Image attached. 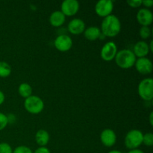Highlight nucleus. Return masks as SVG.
Returning a JSON list of instances; mask_svg holds the SVG:
<instances>
[{
  "mask_svg": "<svg viewBox=\"0 0 153 153\" xmlns=\"http://www.w3.org/2000/svg\"><path fill=\"white\" fill-rule=\"evenodd\" d=\"M101 30L103 34L107 37H115L121 30L120 21L115 15H109L103 19L101 25Z\"/></svg>",
  "mask_w": 153,
  "mask_h": 153,
  "instance_id": "1",
  "label": "nucleus"
},
{
  "mask_svg": "<svg viewBox=\"0 0 153 153\" xmlns=\"http://www.w3.org/2000/svg\"><path fill=\"white\" fill-rule=\"evenodd\" d=\"M114 59L118 67L123 69H128L132 67L137 60L132 51L129 49H123L118 52Z\"/></svg>",
  "mask_w": 153,
  "mask_h": 153,
  "instance_id": "2",
  "label": "nucleus"
},
{
  "mask_svg": "<svg viewBox=\"0 0 153 153\" xmlns=\"http://www.w3.org/2000/svg\"><path fill=\"white\" fill-rule=\"evenodd\" d=\"M143 133L137 129L131 130L125 137V145L128 149H135L143 143Z\"/></svg>",
  "mask_w": 153,
  "mask_h": 153,
  "instance_id": "3",
  "label": "nucleus"
},
{
  "mask_svg": "<svg viewBox=\"0 0 153 153\" xmlns=\"http://www.w3.org/2000/svg\"><path fill=\"white\" fill-rule=\"evenodd\" d=\"M24 106L28 112L34 114H37L43 111L44 108V103L40 97L37 96H31L25 99Z\"/></svg>",
  "mask_w": 153,
  "mask_h": 153,
  "instance_id": "4",
  "label": "nucleus"
},
{
  "mask_svg": "<svg viewBox=\"0 0 153 153\" xmlns=\"http://www.w3.org/2000/svg\"><path fill=\"white\" fill-rule=\"evenodd\" d=\"M138 94L143 100L151 101L153 98V80L146 79L140 82L138 85Z\"/></svg>",
  "mask_w": 153,
  "mask_h": 153,
  "instance_id": "5",
  "label": "nucleus"
},
{
  "mask_svg": "<svg viewBox=\"0 0 153 153\" xmlns=\"http://www.w3.org/2000/svg\"><path fill=\"white\" fill-rule=\"evenodd\" d=\"M114 9L113 1L110 0H101L97 3L95 11L97 15L102 17H106L111 13Z\"/></svg>",
  "mask_w": 153,
  "mask_h": 153,
  "instance_id": "6",
  "label": "nucleus"
},
{
  "mask_svg": "<svg viewBox=\"0 0 153 153\" xmlns=\"http://www.w3.org/2000/svg\"><path fill=\"white\" fill-rule=\"evenodd\" d=\"M117 53V47L114 42L105 43L102 48L101 57L104 61H111L114 59Z\"/></svg>",
  "mask_w": 153,
  "mask_h": 153,
  "instance_id": "7",
  "label": "nucleus"
},
{
  "mask_svg": "<svg viewBox=\"0 0 153 153\" xmlns=\"http://www.w3.org/2000/svg\"><path fill=\"white\" fill-rule=\"evenodd\" d=\"M79 3L76 0H65L61 4V12L64 16H73L79 11Z\"/></svg>",
  "mask_w": 153,
  "mask_h": 153,
  "instance_id": "8",
  "label": "nucleus"
},
{
  "mask_svg": "<svg viewBox=\"0 0 153 153\" xmlns=\"http://www.w3.org/2000/svg\"><path fill=\"white\" fill-rule=\"evenodd\" d=\"M55 46L61 52H67L71 49L73 46V40L67 35H60L55 40Z\"/></svg>",
  "mask_w": 153,
  "mask_h": 153,
  "instance_id": "9",
  "label": "nucleus"
},
{
  "mask_svg": "<svg viewBox=\"0 0 153 153\" xmlns=\"http://www.w3.org/2000/svg\"><path fill=\"white\" fill-rule=\"evenodd\" d=\"M136 70L143 75L151 73L152 71V63L149 59L146 58H140L135 61Z\"/></svg>",
  "mask_w": 153,
  "mask_h": 153,
  "instance_id": "10",
  "label": "nucleus"
},
{
  "mask_svg": "<svg viewBox=\"0 0 153 153\" xmlns=\"http://www.w3.org/2000/svg\"><path fill=\"white\" fill-rule=\"evenodd\" d=\"M100 139L103 145L107 147H111V146H113L116 143L117 136L113 130L108 128L102 131Z\"/></svg>",
  "mask_w": 153,
  "mask_h": 153,
  "instance_id": "11",
  "label": "nucleus"
},
{
  "mask_svg": "<svg viewBox=\"0 0 153 153\" xmlns=\"http://www.w3.org/2000/svg\"><path fill=\"white\" fill-rule=\"evenodd\" d=\"M137 19L142 26H149L153 20L152 13L146 8H142L137 12Z\"/></svg>",
  "mask_w": 153,
  "mask_h": 153,
  "instance_id": "12",
  "label": "nucleus"
},
{
  "mask_svg": "<svg viewBox=\"0 0 153 153\" xmlns=\"http://www.w3.org/2000/svg\"><path fill=\"white\" fill-rule=\"evenodd\" d=\"M68 30L73 34H80L85 30V24L80 19H73L68 25Z\"/></svg>",
  "mask_w": 153,
  "mask_h": 153,
  "instance_id": "13",
  "label": "nucleus"
},
{
  "mask_svg": "<svg viewBox=\"0 0 153 153\" xmlns=\"http://www.w3.org/2000/svg\"><path fill=\"white\" fill-rule=\"evenodd\" d=\"M149 45L144 41H139L134 45V51L133 53L135 56L139 57V58H145V56L149 54Z\"/></svg>",
  "mask_w": 153,
  "mask_h": 153,
  "instance_id": "14",
  "label": "nucleus"
},
{
  "mask_svg": "<svg viewBox=\"0 0 153 153\" xmlns=\"http://www.w3.org/2000/svg\"><path fill=\"white\" fill-rule=\"evenodd\" d=\"M49 22L50 24L54 27H59L64 24L65 22V16L63 14L61 11L53 12L49 17Z\"/></svg>",
  "mask_w": 153,
  "mask_h": 153,
  "instance_id": "15",
  "label": "nucleus"
},
{
  "mask_svg": "<svg viewBox=\"0 0 153 153\" xmlns=\"http://www.w3.org/2000/svg\"><path fill=\"white\" fill-rule=\"evenodd\" d=\"M101 31L98 27L91 26L85 30V37L91 41H94L100 37Z\"/></svg>",
  "mask_w": 153,
  "mask_h": 153,
  "instance_id": "16",
  "label": "nucleus"
},
{
  "mask_svg": "<svg viewBox=\"0 0 153 153\" xmlns=\"http://www.w3.org/2000/svg\"><path fill=\"white\" fill-rule=\"evenodd\" d=\"M35 140L37 144L40 145L41 147H43V146L47 144L49 140V133L46 130H39L35 135Z\"/></svg>",
  "mask_w": 153,
  "mask_h": 153,
  "instance_id": "17",
  "label": "nucleus"
},
{
  "mask_svg": "<svg viewBox=\"0 0 153 153\" xmlns=\"http://www.w3.org/2000/svg\"><path fill=\"white\" fill-rule=\"evenodd\" d=\"M19 94L21 97L26 99L31 96V94H32V88L27 83L21 84L19 87Z\"/></svg>",
  "mask_w": 153,
  "mask_h": 153,
  "instance_id": "18",
  "label": "nucleus"
},
{
  "mask_svg": "<svg viewBox=\"0 0 153 153\" xmlns=\"http://www.w3.org/2000/svg\"><path fill=\"white\" fill-rule=\"evenodd\" d=\"M11 73V68L7 63L0 61V77L5 78L10 76Z\"/></svg>",
  "mask_w": 153,
  "mask_h": 153,
  "instance_id": "19",
  "label": "nucleus"
},
{
  "mask_svg": "<svg viewBox=\"0 0 153 153\" xmlns=\"http://www.w3.org/2000/svg\"><path fill=\"white\" fill-rule=\"evenodd\" d=\"M147 146H152L153 145V134L152 133H147L143 136V143Z\"/></svg>",
  "mask_w": 153,
  "mask_h": 153,
  "instance_id": "20",
  "label": "nucleus"
},
{
  "mask_svg": "<svg viewBox=\"0 0 153 153\" xmlns=\"http://www.w3.org/2000/svg\"><path fill=\"white\" fill-rule=\"evenodd\" d=\"M151 31L148 26H142L140 29V36L143 39H147L150 37Z\"/></svg>",
  "mask_w": 153,
  "mask_h": 153,
  "instance_id": "21",
  "label": "nucleus"
},
{
  "mask_svg": "<svg viewBox=\"0 0 153 153\" xmlns=\"http://www.w3.org/2000/svg\"><path fill=\"white\" fill-rule=\"evenodd\" d=\"M0 153H13L11 146L7 143H0Z\"/></svg>",
  "mask_w": 153,
  "mask_h": 153,
  "instance_id": "22",
  "label": "nucleus"
},
{
  "mask_svg": "<svg viewBox=\"0 0 153 153\" xmlns=\"http://www.w3.org/2000/svg\"><path fill=\"white\" fill-rule=\"evenodd\" d=\"M7 123H8V119L7 116L4 114L0 113V131L5 128L6 126L7 125Z\"/></svg>",
  "mask_w": 153,
  "mask_h": 153,
  "instance_id": "23",
  "label": "nucleus"
},
{
  "mask_svg": "<svg viewBox=\"0 0 153 153\" xmlns=\"http://www.w3.org/2000/svg\"><path fill=\"white\" fill-rule=\"evenodd\" d=\"M13 153H33L32 151L28 147L25 146H20L16 147Z\"/></svg>",
  "mask_w": 153,
  "mask_h": 153,
  "instance_id": "24",
  "label": "nucleus"
},
{
  "mask_svg": "<svg viewBox=\"0 0 153 153\" xmlns=\"http://www.w3.org/2000/svg\"><path fill=\"white\" fill-rule=\"evenodd\" d=\"M127 4L131 7H138L142 4L141 0H128Z\"/></svg>",
  "mask_w": 153,
  "mask_h": 153,
  "instance_id": "25",
  "label": "nucleus"
},
{
  "mask_svg": "<svg viewBox=\"0 0 153 153\" xmlns=\"http://www.w3.org/2000/svg\"><path fill=\"white\" fill-rule=\"evenodd\" d=\"M34 153H51L50 151L47 149L46 147H40L38 149H37L35 150V152Z\"/></svg>",
  "mask_w": 153,
  "mask_h": 153,
  "instance_id": "26",
  "label": "nucleus"
},
{
  "mask_svg": "<svg viewBox=\"0 0 153 153\" xmlns=\"http://www.w3.org/2000/svg\"><path fill=\"white\" fill-rule=\"evenodd\" d=\"M142 4H144V6L147 7H152L153 4V1L152 0H145V1H142Z\"/></svg>",
  "mask_w": 153,
  "mask_h": 153,
  "instance_id": "27",
  "label": "nucleus"
},
{
  "mask_svg": "<svg viewBox=\"0 0 153 153\" xmlns=\"http://www.w3.org/2000/svg\"><path fill=\"white\" fill-rule=\"evenodd\" d=\"M4 101V95L1 91H0V105L2 104Z\"/></svg>",
  "mask_w": 153,
  "mask_h": 153,
  "instance_id": "28",
  "label": "nucleus"
},
{
  "mask_svg": "<svg viewBox=\"0 0 153 153\" xmlns=\"http://www.w3.org/2000/svg\"><path fill=\"white\" fill-rule=\"evenodd\" d=\"M127 153H144V152H143V151L140 150V149H131V150H130L129 152Z\"/></svg>",
  "mask_w": 153,
  "mask_h": 153,
  "instance_id": "29",
  "label": "nucleus"
},
{
  "mask_svg": "<svg viewBox=\"0 0 153 153\" xmlns=\"http://www.w3.org/2000/svg\"><path fill=\"white\" fill-rule=\"evenodd\" d=\"M149 123L151 126H153V112H151L149 115Z\"/></svg>",
  "mask_w": 153,
  "mask_h": 153,
  "instance_id": "30",
  "label": "nucleus"
},
{
  "mask_svg": "<svg viewBox=\"0 0 153 153\" xmlns=\"http://www.w3.org/2000/svg\"><path fill=\"white\" fill-rule=\"evenodd\" d=\"M152 43H153V41L152 40L150 43V46H149V49L151 50V52H153V46H152Z\"/></svg>",
  "mask_w": 153,
  "mask_h": 153,
  "instance_id": "31",
  "label": "nucleus"
},
{
  "mask_svg": "<svg viewBox=\"0 0 153 153\" xmlns=\"http://www.w3.org/2000/svg\"><path fill=\"white\" fill-rule=\"evenodd\" d=\"M108 153H123V152H121L120 151H118V150H112V151H110Z\"/></svg>",
  "mask_w": 153,
  "mask_h": 153,
  "instance_id": "32",
  "label": "nucleus"
}]
</instances>
